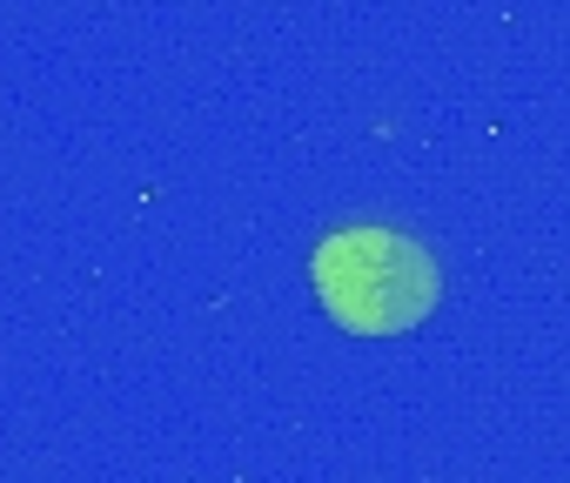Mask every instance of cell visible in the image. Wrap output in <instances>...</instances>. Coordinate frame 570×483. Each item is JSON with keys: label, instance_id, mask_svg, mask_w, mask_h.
<instances>
[{"label": "cell", "instance_id": "obj_1", "mask_svg": "<svg viewBox=\"0 0 570 483\" xmlns=\"http://www.w3.org/2000/svg\"><path fill=\"white\" fill-rule=\"evenodd\" d=\"M316 303L350 336H403L443 303V269L403 228H336L309 263Z\"/></svg>", "mask_w": 570, "mask_h": 483}]
</instances>
